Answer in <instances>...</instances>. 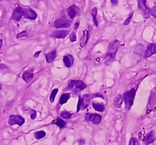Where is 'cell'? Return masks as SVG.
<instances>
[{
    "label": "cell",
    "instance_id": "6",
    "mask_svg": "<svg viewBox=\"0 0 156 145\" xmlns=\"http://www.w3.org/2000/svg\"><path fill=\"white\" fill-rule=\"evenodd\" d=\"M137 5L139 9H141L143 13L145 18H148L150 16V9L147 6L146 0H137Z\"/></svg>",
    "mask_w": 156,
    "mask_h": 145
},
{
    "label": "cell",
    "instance_id": "29",
    "mask_svg": "<svg viewBox=\"0 0 156 145\" xmlns=\"http://www.w3.org/2000/svg\"><path fill=\"white\" fill-rule=\"evenodd\" d=\"M70 40L72 43H74L77 41V35L75 34V32H72L70 35Z\"/></svg>",
    "mask_w": 156,
    "mask_h": 145
},
{
    "label": "cell",
    "instance_id": "27",
    "mask_svg": "<svg viewBox=\"0 0 156 145\" xmlns=\"http://www.w3.org/2000/svg\"><path fill=\"white\" fill-rule=\"evenodd\" d=\"M57 93H58V89H54L51 93V95H50V97H49V100L51 102H54L55 98H56V96Z\"/></svg>",
    "mask_w": 156,
    "mask_h": 145
},
{
    "label": "cell",
    "instance_id": "21",
    "mask_svg": "<svg viewBox=\"0 0 156 145\" xmlns=\"http://www.w3.org/2000/svg\"><path fill=\"white\" fill-rule=\"evenodd\" d=\"M70 98V94H69V93L62 94V96L60 97V104H66V103L68 101Z\"/></svg>",
    "mask_w": 156,
    "mask_h": 145
},
{
    "label": "cell",
    "instance_id": "5",
    "mask_svg": "<svg viewBox=\"0 0 156 145\" xmlns=\"http://www.w3.org/2000/svg\"><path fill=\"white\" fill-rule=\"evenodd\" d=\"M70 26V21L66 17H60L54 21V27L56 28H66Z\"/></svg>",
    "mask_w": 156,
    "mask_h": 145
},
{
    "label": "cell",
    "instance_id": "33",
    "mask_svg": "<svg viewBox=\"0 0 156 145\" xmlns=\"http://www.w3.org/2000/svg\"><path fill=\"white\" fill-rule=\"evenodd\" d=\"M132 17H133V13H131V14H130V16H129V17H128L127 20H125L123 24H124V25H127V24H129V23H130V21H131Z\"/></svg>",
    "mask_w": 156,
    "mask_h": 145
},
{
    "label": "cell",
    "instance_id": "38",
    "mask_svg": "<svg viewBox=\"0 0 156 145\" xmlns=\"http://www.w3.org/2000/svg\"><path fill=\"white\" fill-rule=\"evenodd\" d=\"M79 25H80V21L78 20V21H77V22L75 23V25H74V29H75V30L78 29V28H79Z\"/></svg>",
    "mask_w": 156,
    "mask_h": 145
},
{
    "label": "cell",
    "instance_id": "30",
    "mask_svg": "<svg viewBox=\"0 0 156 145\" xmlns=\"http://www.w3.org/2000/svg\"><path fill=\"white\" fill-rule=\"evenodd\" d=\"M150 15H151L152 17L156 19V6L150 9Z\"/></svg>",
    "mask_w": 156,
    "mask_h": 145
},
{
    "label": "cell",
    "instance_id": "40",
    "mask_svg": "<svg viewBox=\"0 0 156 145\" xmlns=\"http://www.w3.org/2000/svg\"><path fill=\"white\" fill-rule=\"evenodd\" d=\"M79 144H80V145L84 144H85V140H80Z\"/></svg>",
    "mask_w": 156,
    "mask_h": 145
},
{
    "label": "cell",
    "instance_id": "25",
    "mask_svg": "<svg viewBox=\"0 0 156 145\" xmlns=\"http://www.w3.org/2000/svg\"><path fill=\"white\" fill-rule=\"evenodd\" d=\"M46 136V133L45 131L43 130H40L36 132L35 133H34V137H35V139L37 140H40V139H42L43 137H45Z\"/></svg>",
    "mask_w": 156,
    "mask_h": 145
},
{
    "label": "cell",
    "instance_id": "10",
    "mask_svg": "<svg viewBox=\"0 0 156 145\" xmlns=\"http://www.w3.org/2000/svg\"><path fill=\"white\" fill-rule=\"evenodd\" d=\"M37 15L35 12L30 8H23V17L29 20H35Z\"/></svg>",
    "mask_w": 156,
    "mask_h": 145
},
{
    "label": "cell",
    "instance_id": "4",
    "mask_svg": "<svg viewBox=\"0 0 156 145\" xmlns=\"http://www.w3.org/2000/svg\"><path fill=\"white\" fill-rule=\"evenodd\" d=\"M25 119L21 115H12L9 116L8 120V123L9 125H17L19 126H21L24 124Z\"/></svg>",
    "mask_w": 156,
    "mask_h": 145
},
{
    "label": "cell",
    "instance_id": "35",
    "mask_svg": "<svg viewBox=\"0 0 156 145\" xmlns=\"http://www.w3.org/2000/svg\"><path fill=\"white\" fill-rule=\"evenodd\" d=\"M110 1L112 6H117V5H118V3H119V0H110Z\"/></svg>",
    "mask_w": 156,
    "mask_h": 145
},
{
    "label": "cell",
    "instance_id": "20",
    "mask_svg": "<svg viewBox=\"0 0 156 145\" xmlns=\"http://www.w3.org/2000/svg\"><path fill=\"white\" fill-rule=\"evenodd\" d=\"M92 106L94 110H96L97 111H99V112H103L105 111V106L103 105L102 104H99V103H92Z\"/></svg>",
    "mask_w": 156,
    "mask_h": 145
},
{
    "label": "cell",
    "instance_id": "7",
    "mask_svg": "<svg viewBox=\"0 0 156 145\" xmlns=\"http://www.w3.org/2000/svg\"><path fill=\"white\" fill-rule=\"evenodd\" d=\"M85 120L88 122H91L95 125H98L100 124V122H102V116L98 114H90L88 113L85 115Z\"/></svg>",
    "mask_w": 156,
    "mask_h": 145
},
{
    "label": "cell",
    "instance_id": "1",
    "mask_svg": "<svg viewBox=\"0 0 156 145\" xmlns=\"http://www.w3.org/2000/svg\"><path fill=\"white\" fill-rule=\"evenodd\" d=\"M119 46H120V43L119 40H114L109 44L108 51L104 56V60H105V63L106 64H109L115 60L116 55L119 49Z\"/></svg>",
    "mask_w": 156,
    "mask_h": 145
},
{
    "label": "cell",
    "instance_id": "26",
    "mask_svg": "<svg viewBox=\"0 0 156 145\" xmlns=\"http://www.w3.org/2000/svg\"><path fill=\"white\" fill-rule=\"evenodd\" d=\"M60 116H61V118H62V119H71L72 116H73V114L70 113V112H69V111H63L61 112Z\"/></svg>",
    "mask_w": 156,
    "mask_h": 145
},
{
    "label": "cell",
    "instance_id": "13",
    "mask_svg": "<svg viewBox=\"0 0 156 145\" xmlns=\"http://www.w3.org/2000/svg\"><path fill=\"white\" fill-rule=\"evenodd\" d=\"M155 107H156V89H154L151 94L148 105V112L151 111Z\"/></svg>",
    "mask_w": 156,
    "mask_h": 145
},
{
    "label": "cell",
    "instance_id": "42",
    "mask_svg": "<svg viewBox=\"0 0 156 145\" xmlns=\"http://www.w3.org/2000/svg\"><path fill=\"white\" fill-rule=\"evenodd\" d=\"M1 89H2V85L0 84V90H1Z\"/></svg>",
    "mask_w": 156,
    "mask_h": 145
},
{
    "label": "cell",
    "instance_id": "39",
    "mask_svg": "<svg viewBox=\"0 0 156 145\" xmlns=\"http://www.w3.org/2000/svg\"><path fill=\"white\" fill-rule=\"evenodd\" d=\"M41 52H42V51L36 52V54H34V58H37V57H38V56H39V54H41Z\"/></svg>",
    "mask_w": 156,
    "mask_h": 145
},
{
    "label": "cell",
    "instance_id": "34",
    "mask_svg": "<svg viewBox=\"0 0 156 145\" xmlns=\"http://www.w3.org/2000/svg\"><path fill=\"white\" fill-rule=\"evenodd\" d=\"M36 116H37V112L33 110V111H31V119H34L36 118Z\"/></svg>",
    "mask_w": 156,
    "mask_h": 145
},
{
    "label": "cell",
    "instance_id": "8",
    "mask_svg": "<svg viewBox=\"0 0 156 145\" xmlns=\"http://www.w3.org/2000/svg\"><path fill=\"white\" fill-rule=\"evenodd\" d=\"M22 17H23V8L18 6L13 10L11 19L15 20V21H20Z\"/></svg>",
    "mask_w": 156,
    "mask_h": 145
},
{
    "label": "cell",
    "instance_id": "19",
    "mask_svg": "<svg viewBox=\"0 0 156 145\" xmlns=\"http://www.w3.org/2000/svg\"><path fill=\"white\" fill-rule=\"evenodd\" d=\"M56 50H53L46 54V60L48 63L52 62L56 59Z\"/></svg>",
    "mask_w": 156,
    "mask_h": 145
},
{
    "label": "cell",
    "instance_id": "3",
    "mask_svg": "<svg viewBox=\"0 0 156 145\" xmlns=\"http://www.w3.org/2000/svg\"><path fill=\"white\" fill-rule=\"evenodd\" d=\"M135 95H136V89L134 88L131 89L129 91H127L123 95V102L125 103L126 108L127 110L131 109V108L133 105Z\"/></svg>",
    "mask_w": 156,
    "mask_h": 145
},
{
    "label": "cell",
    "instance_id": "17",
    "mask_svg": "<svg viewBox=\"0 0 156 145\" xmlns=\"http://www.w3.org/2000/svg\"><path fill=\"white\" fill-rule=\"evenodd\" d=\"M88 39H89V32L87 30L83 31L82 36L80 38V45L81 47H84L86 44L88 43Z\"/></svg>",
    "mask_w": 156,
    "mask_h": 145
},
{
    "label": "cell",
    "instance_id": "31",
    "mask_svg": "<svg viewBox=\"0 0 156 145\" xmlns=\"http://www.w3.org/2000/svg\"><path fill=\"white\" fill-rule=\"evenodd\" d=\"M27 32L26 31H21L20 33H19V34L17 35V39H20V38H23V37H27Z\"/></svg>",
    "mask_w": 156,
    "mask_h": 145
},
{
    "label": "cell",
    "instance_id": "14",
    "mask_svg": "<svg viewBox=\"0 0 156 145\" xmlns=\"http://www.w3.org/2000/svg\"><path fill=\"white\" fill-rule=\"evenodd\" d=\"M70 31L68 30H58V31H55L51 35V36L56 39H65L68 35Z\"/></svg>",
    "mask_w": 156,
    "mask_h": 145
},
{
    "label": "cell",
    "instance_id": "16",
    "mask_svg": "<svg viewBox=\"0 0 156 145\" xmlns=\"http://www.w3.org/2000/svg\"><path fill=\"white\" fill-rule=\"evenodd\" d=\"M63 62H64V64L66 68H71L73 64H74V58L73 56H71L70 54H67L63 57Z\"/></svg>",
    "mask_w": 156,
    "mask_h": 145
},
{
    "label": "cell",
    "instance_id": "43",
    "mask_svg": "<svg viewBox=\"0 0 156 145\" xmlns=\"http://www.w3.org/2000/svg\"><path fill=\"white\" fill-rule=\"evenodd\" d=\"M0 1H3V0H0Z\"/></svg>",
    "mask_w": 156,
    "mask_h": 145
},
{
    "label": "cell",
    "instance_id": "15",
    "mask_svg": "<svg viewBox=\"0 0 156 145\" xmlns=\"http://www.w3.org/2000/svg\"><path fill=\"white\" fill-rule=\"evenodd\" d=\"M155 133L154 130H151L146 135V137L144 139V143H145V145H149L151 143H153L155 140Z\"/></svg>",
    "mask_w": 156,
    "mask_h": 145
},
{
    "label": "cell",
    "instance_id": "22",
    "mask_svg": "<svg viewBox=\"0 0 156 145\" xmlns=\"http://www.w3.org/2000/svg\"><path fill=\"white\" fill-rule=\"evenodd\" d=\"M123 102V97L121 96H117L116 98H115V100H114V106L117 108H120L121 106H122V104Z\"/></svg>",
    "mask_w": 156,
    "mask_h": 145
},
{
    "label": "cell",
    "instance_id": "36",
    "mask_svg": "<svg viewBox=\"0 0 156 145\" xmlns=\"http://www.w3.org/2000/svg\"><path fill=\"white\" fill-rule=\"evenodd\" d=\"M93 97H101L102 99H104V96H102V94H94V95H92V98H93Z\"/></svg>",
    "mask_w": 156,
    "mask_h": 145
},
{
    "label": "cell",
    "instance_id": "9",
    "mask_svg": "<svg viewBox=\"0 0 156 145\" xmlns=\"http://www.w3.org/2000/svg\"><path fill=\"white\" fill-rule=\"evenodd\" d=\"M66 12H67V14H68V16L70 17V18L71 20H73L77 15L79 14L80 9L76 5H74H74L70 6L67 9H66Z\"/></svg>",
    "mask_w": 156,
    "mask_h": 145
},
{
    "label": "cell",
    "instance_id": "23",
    "mask_svg": "<svg viewBox=\"0 0 156 145\" xmlns=\"http://www.w3.org/2000/svg\"><path fill=\"white\" fill-rule=\"evenodd\" d=\"M97 14H98V9H97V7H94L91 10V16L93 18L94 24L98 27V20H97Z\"/></svg>",
    "mask_w": 156,
    "mask_h": 145
},
{
    "label": "cell",
    "instance_id": "24",
    "mask_svg": "<svg viewBox=\"0 0 156 145\" xmlns=\"http://www.w3.org/2000/svg\"><path fill=\"white\" fill-rule=\"evenodd\" d=\"M55 124L61 129L64 128L66 126V122L63 121L62 119H60V118H57L56 121H55Z\"/></svg>",
    "mask_w": 156,
    "mask_h": 145
},
{
    "label": "cell",
    "instance_id": "28",
    "mask_svg": "<svg viewBox=\"0 0 156 145\" xmlns=\"http://www.w3.org/2000/svg\"><path fill=\"white\" fill-rule=\"evenodd\" d=\"M129 145H140V143L138 140L135 138V137H132L130 140V144Z\"/></svg>",
    "mask_w": 156,
    "mask_h": 145
},
{
    "label": "cell",
    "instance_id": "2",
    "mask_svg": "<svg viewBox=\"0 0 156 145\" xmlns=\"http://www.w3.org/2000/svg\"><path fill=\"white\" fill-rule=\"evenodd\" d=\"M86 88L87 85L80 80H70L67 86V89L72 90L75 94H78Z\"/></svg>",
    "mask_w": 156,
    "mask_h": 145
},
{
    "label": "cell",
    "instance_id": "18",
    "mask_svg": "<svg viewBox=\"0 0 156 145\" xmlns=\"http://www.w3.org/2000/svg\"><path fill=\"white\" fill-rule=\"evenodd\" d=\"M33 78H34V73H32L31 71H26L22 75V79L26 83H30L31 80L33 79Z\"/></svg>",
    "mask_w": 156,
    "mask_h": 145
},
{
    "label": "cell",
    "instance_id": "11",
    "mask_svg": "<svg viewBox=\"0 0 156 145\" xmlns=\"http://www.w3.org/2000/svg\"><path fill=\"white\" fill-rule=\"evenodd\" d=\"M156 54V43H151L147 46V49L145 52V55L144 57L145 58H148L151 56H152L153 54Z\"/></svg>",
    "mask_w": 156,
    "mask_h": 145
},
{
    "label": "cell",
    "instance_id": "41",
    "mask_svg": "<svg viewBox=\"0 0 156 145\" xmlns=\"http://www.w3.org/2000/svg\"><path fill=\"white\" fill-rule=\"evenodd\" d=\"M2 46H3V40L0 39V49L2 48Z\"/></svg>",
    "mask_w": 156,
    "mask_h": 145
},
{
    "label": "cell",
    "instance_id": "12",
    "mask_svg": "<svg viewBox=\"0 0 156 145\" xmlns=\"http://www.w3.org/2000/svg\"><path fill=\"white\" fill-rule=\"evenodd\" d=\"M92 99V95L90 94H84L81 97V109L84 110L88 108V105L91 104V100Z\"/></svg>",
    "mask_w": 156,
    "mask_h": 145
},
{
    "label": "cell",
    "instance_id": "37",
    "mask_svg": "<svg viewBox=\"0 0 156 145\" xmlns=\"http://www.w3.org/2000/svg\"><path fill=\"white\" fill-rule=\"evenodd\" d=\"M2 69H8V67L6 64H0V70Z\"/></svg>",
    "mask_w": 156,
    "mask_h": 145
},
{
    "label": "cell",
    "instance_id": "32",
    "mask_svg": "<svg viewBox=\"0 0 156 145\" xmlns=\"http://www.w3.org/2000/svg\"><path fill=\"white\" fill-rule=\"evenodd\" d=\"M81 109V97L79 96V100H78V104H77V111L79 112Z\"/></svg>",
    "mask_w": 156,
    "mask_h": 145
}]
</instances>
